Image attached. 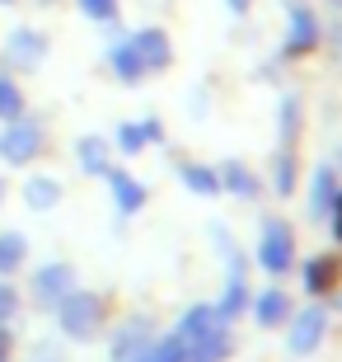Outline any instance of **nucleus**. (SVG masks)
I'll list each match as a JSON object with an SVG mask.
<instances>
[{
    "instance_id": "nucleus-1",
    "label": "nucleus",
    "mask_w": 342,
    "mask_h": 362,
    "mask_svg": "<svg viewBox=\"0 0 342 362\" xmlns=\"http://www.w3.org/2000/svg\"><path fill=\"white\" fill-rule=\"evenodd\" d=\"M56 325H61V334H66L71 344H90V339L104 329V296L75 287V292L56 306Z\"/></svg>"
},
{
    "instance_id": "nucleus-2",
    "label": "nucleus",
    "mask_w": 342,
    "mask_h": 362,
    "mask_svg": "<svg viewBox=\"0 0 342 362\" xmlns=\"http://www.w3.org/2000/svg\"><path fill=\"white\" fill-rule=\"evenodd\" d=\"M258 269L281 278V273L295 269V230L281 221V216H267L263 235H258Z\"/></svg>"
},
{
    "instance_id": "nucleus-3",
    "label": "nucleus",
    "mask_w": 342,
    "mask_h": 362,
    "mask_svg": "<svg viewBox=\"0 0 342 362\" xmlns=\"http://www.w3.org/2000/svg\"><path fill=\"white\" fill-rule=\"evenodd\" d=\"M47 151V136H42V122L33 118H14L0 127V160L10 165H33Z\"/></svg>"
},
{
    "instance_id": "nucleus-4",
    "label": "nucleus",
    "mask_w": 342,
    "mask_h": 362,
    "mask_svg": "<svg viewBox=\"0 0 342 362\" xmlns=\"http://www.w3.org/2000/svg\"><path fill=\"white\" fill-rule=\"evenodd\" d=\"M80 287V273H75V264H66V259H52V264H42L38 273H33V301H38L42 310H56L61 301H66L71 292Z\"/></svg>"
},
{
    "instance_id": "nucleus-5",
    "label": "nucleus",
    "mask_w": 342,
    "mask_h": 362,
    "mask_svg": "<svg viewBox=\"0 0 342 362\" xmlns=\"http://www.w3.org/2000/svg\"><path fill=\"white\" fill-rule=\"evenodd\" d=\"M249 306V269H244V255L235 245H225V296L216 301V315L225 325H235Z\"/></svg>"
},
{
    "instance_id": "nucleus-6",
    "label": "nucleus",
    "mask_w": 342,
    "mask_h": 362,
    "mask_svg": "<svg viewBox=\"0 0 342 362\" xmlns=\"http://www.w3.org/2000/svg\"><path fill=\"white\" fill-rule=\"evenodd\" d=\"M324 334H329V310L324 306H310L305 310H291V334H286V344H291V353H314L319 344H324Z\"/></svg>"
},
{
    "instance_id": "nucleus-7",
    "label": "nucleus",
    "mask_w": 342,
    "mask_h": 362,
    "mask_svg": "<svg viewBox=\"0 0 342 362\" xmlns=\"http://www.w3.org/2000/svg\"><path fill=\"white\" fill-rule=\"evenodd\" d=\"M291 28H286V57H310L319 47V38H324V28H319V14L310 10V5H300V0H291Z\"/></svg>"
},
{
    "instance_id": "nucleus-8",
    "label": "nucleus",
    "mask_w": 342,
    "mask_h": 362,
    "mask_svg": "<svg viewBox=\"0 0 342 362\" xmlns=\"http://www.w3.org/2000/svg\"><path fill=\"white\" fill-rule=\"evenodd\" d=\"M5 57H10L14 71H38L42 57H47V33H42V28H33V24L14 28L10 42H5Z\"/></svg>"
},
{
    "instance_id": "nucleus-9",
    "label": "nucleus",
    "mask_w": 342,
    "mask_h": 362,
    "mask_svg": "<svg viewBox=\"0 0 342 362\" xmlns=\"http://www.w3.org/2000/svg\"><path fill=\"white\" fill-rule=\"evenodd\" d=\"M221 329H230V325L216 315V306L197 301V306H188V310H183V320H178V329H173V334L183 339V349L193 353L197 344H207V339H211V334H221Z\"/></svg>"
},
{
    "instance_id": "nucleus-10",
    "label": "nucleus",
    "mask_w": 342,
    "mask_h": 362,
    "mask_svg": "<svg viewBox=\"0 0 342 362\" xmlns=\"http://www.w3.org/2000/svg\"><path fill=\"white\" fill-rule=\"evenodd\" d=\"M132 47H136V57L145 62V76H155V71H169V62H173V42H169V33L164 28H136L132 33Z\"/></svg>"
},
{
    "instance_id": "nucleus-11",
    "label": "nucleus",
    "mask_w": 342,
    "mask_h": 362,
    "mask_svg": "<svg viewBox=\"0 0 342 362\" xmlns=\"http://www.w3.org/2000/svg\"><path fill=\"white\" fill-rule=\"evenodd\" d=\"M104 179H108V193H113V202H118V212H122V216H136L145 202H150L145 184H141V179H132L127 170H108Z\"/></svg>"
},
{
    "instance_id": "nucleus-12",
    "label": "nucleus",
    "mask_w": 342,
    "mask_h": 362,
    "mask_svg": "<svg viewBox=\"0 0 342 362\" xmlns=\"http://www.w3.org/2000/svg\"><path fill=\"white\" fill-rule=\"evenodd\" d=\"M216 179H221V193H235V198H244V202L263 198V184H258V175H253L244 160H225V165H216Z\"/></svg>"
},
{
    "instance_id": "nucleus-13",
    "label": "nucleus",
    "mask_w": 342,
    "mask_h": 362,
    "mask_svg": "<svg viewBox=\"0 0 342 362\" xmlns=\"http://www.w3.org/2000/svg\"><path fill=\"white\" fill-rule=\"evenodd\" d=\"M141 349H150V320H145V315H132V320H122L118 334H113V362H132Z\"/></svg>"
},
{
    "instance_id": "nucleus-14",
    "label": "nucleus",
    "mask_w": 342,
    "mask_h": 362,
    "mask_svg": "<svg viewBox=\"0 0 342 362\" xmlns=\"http://www.w3.org/2000/svg\"><path fill=\"white\" fill-rule=\"evenodd\" d=\"M164 136V127H159V118H141V122H122L118 136H113V146L122 151V156H141L150 141H159Z\"/></svg>"
},
{
    "instance_id": "nucleus-15",
    "label": "nucleus",
    "mask_w": 342,
    "mask_h": 362,
    "mask_svg": "<svg viewBox=\"0 0 342 362\" xmlns=\"http://www.w3.org/2000/svg\"><path fill=\"white\" fill-rule=\"evenodd\" d=\"M338 278H342L338 255H314L310 264H305V292H310V296H329V292H338Z\"/></svg>"
},
{
    "instance_id": "nucleus-16",
    "label": "nucleus",
    "mask_w": 342,
    "mask_h": 362,
    "mask_svg": "<svg viewBox=\"0 0 342 362\" xmlns=\"http://www.w3.org/2000/svg\"><path fill=\"white\" fill-rule=\"evenodd\" d=\"M333 202H338V175H333V165H319L314 179H310V216L329 221Z\"/></svg>"
},
{
    "instance_id": "nucleus-17",
    "label": "nucleus",
    "mask_w": 342,
    "mask_h": 362,
    "mask_svg": "<svg viewBox=\"0 0 342 362\" xmlns=\"http://www.w3.org/2000/svg\"><path fill=\"white\" fill-rule=\"evenodd\" d=\"M75 165L85 170V175L104 179L108 170H113V151H108L104 136H80V141H75Z\"/></svg>"
},
{
    "instance_id": "nucleus-18",
    "label": "nucleus",
    "mask_w": 342,
    "mask_h": 362,
    "mask_svg": "<svg viewBox=\"0 0 342 362\" xmlns=\"http://www.w3.org/2000/svg\"><path fill=\"white\" fill-rule=\"evenodd\" d=\"M108 66H113V76H118L122 85H141V81H145V62L136 57L132 38L113 42V52H108Z\"/></svg>"
},
{
    "instance_id": "nucleus-19",
    "label": "nucleus",
    "mask_w": 342,
    "mask_h": 362,
    "mask_svg": "<svg viewBox=\"0 0 342 362\" xmlns=\"http://www.w3.org/2000/svg\"><path fill=\"white\" fill-rule=\"evenodd\" d=\"M24 202H28V212H52L56 202H61V184L52 175H28L24 179Z\"/></svg>"
},
{
    "instance_id": "nucleus-20",
    "label": "nucleus",
    "mask_w": 342,
    "mask_h": 362,
    "mask_svg": "<svg viewBox=\"0 0 342 362\" xmlns=\"http://www.w3.org/2000/svg\"><path fill=\"white\" fill-rule=\"evenodd\" d=\"M253 315H258V325H263V329L286 325V320H291V296L281 292V287H267V292H258V306H253Z\"/></svg>"
},
{
    "instance_id": "nucleus-21",
    "label": "nucleus",
    "mask_w": 342,
    "mask_h": 362,
    "mask_svg": "<svg viewBox=\"0 0 342 362\" xmlns=\"http://www.w3.org/2000/svg\"><path fill=\"white\" fill-rule=\"evenodd\" d=\"M276 136H281V141H276V146H300V99H295V94H286V99H281V104H276Z\"/></svg>"
},
{
    "instance_id": "nucleus-22",
    "label": "nucleus",
    "mask_w": 342,
    "mask_h": 362,
    "mask_svg": "<svg viewBox=\"0 0 342 362\" xmlns=\"http://www.w3.org/2000/svg\"><path fill=\"white\" fill-rule=\"evenodd\" d=\"M295 179H300V156H295L291 146H276V160H272V188H276V198L295 193Z\"/></svg>"
},
{
    "instance_id": "nucleus-23",
    "label": "nucleus",
    "mask_w": 342,
    "mask_h": 362,
    "mask_svg": "<svg viewBox=\"0 0 342 362\" xmlns=\"http://www.w3.org/2000/svg\"><path fill=\"white\" fill-rule=\"evenodd\" d=\"M178 179H183L188 193H202V198H216V193H221L216 165H178Z\"/></svg>"
},
{
    "instance_id": "nucleus-24",
    "label": "nucleus",
    "mask_w": 342,
    "mask_h": 362,
    "mask_svg": "<svg viewBox=\"0 0 342 362\" xmlns=\"http://www.w3.org/2000/svg\"><path fill=\"white\" fill-rule=\"evenodd\" d=\"M28 259V235H19V230H0V278L14 269H24Z\"/></svg>"
},
{
    "instance_id": "nucleus-25",
    "label": "nucleus",
    "mask_w": 342,
    "mask_h": 362,
    "mask_svg": "<svg viewBox=\"0 0 342 362\" xmlns=\"http://www.w3.org/2000/svg\"><path fill=\"white\" fill-rule=\"evenodd\" d=\"M24 118V90L14 76H0V122H14Z\"/></svg>"
},
{
    "instance_id": "nucleus-26",
    "label": "nucleus",
    "mask_w": 342,
    "mask_h": 362,
    "mask_svg": "<svg viewBox=\"0 0 342 362\" xmlns=\"http://www.w3.org/2000/svg\"><path fill=\"white\" fill-rule=\"evenodd\" d=\"M150 362H188V349L178 334H164V339H150Z\"/></svg>"
},
{
    "instance_id": "nucleus-27",
    "label": "nucleus",
    "mask_w": 342,
    "mask_h": 362,
    "mask_svg": "<svg viewBox=\"0 0 342 362\" xmlns=\"http://www.w3.org/2000/svg\"><path fill=\"white\" fill-rule=\"evenodd\" d=\"M85 19H99V24H113L118 19V0H75Z\"/></svg>"
},
{
    "instance_id": "nucleus-28",
    "label": "nucleus",
    "mask_w": 342,
    "mask_h": 362,
    "mask_svg": "<svg viewBox=\"0 0 342 362\" xmlns=\"http://www.w3.org/2000/svg\"><path fill=\"white\" fill-rule=\"evenodd\" d=\"M19 315V292H14V282L0 278V325H10Z\"/></svg>"
},
{
    "instance_id": "nucleus-29",
    "label": "nucleus",
    "mask_w": 342,
    "mask_h": 362,
    "mask_svg": "<svg viewBox=\"0 0 342 362\" xmlns=\"http://www.w3.org/2000/svg\"><path fill=\"white\" fill-rule=\"evenodd\" d=\"M28 362H66V353H61V349H52V344L42 339V344H33V353H28Z\"/></svg>"
},
{
    "instance_id": "nucleus-30",
    "label": "nucleus",
    "mask_w": 342,
    "mask_h": 362,
    "mask_svg": "<svg viewBox=\"0 0 342 362\" xmlns=\"http://www.w3.org/2000/svg\"><path fill=\"white\" fill-rule=\"evenodd\" d=\"M10 349H14V334L0 325V362H10Z\"/></svg>"
},
{
    "instance_id": "nucleus-31",
    "label": "nucleus",
    "mask_w": 342,
    "mask_h": 362,
    "mask_svg": "<svg viewBox=\"0 0 342 362\" xmlns=\"http://www.w3.org/2000/svg\"><path fill=\"white\" fill-rule=\"evenodd\" d=\"M225 5H230L235 14H249V10H253V0H225Z\"/></svg>"
},
{
    "instance_id": "nucleus-32",
    "label": "nucleus",
    "mask_w": 342,
    "mask_h": 362,
    "mask_svg": "<svg viewBox=\"0 0 342 362\" xmlns=\"http://www.w3.org/2000/svg\"><path fill=\"white\" fill-rule=\"evenodd\" d=\"M132 362H150V349H141V353H136V358Z\"/></svg>"
},
{
    "instance_id": "nucleus-33",
    "label": "nucleus",
    "mask_w": 342,
    "mask_h": 362,
    "mask_svg": "<svg viewBox=\"0 0 342 362\" xmlns=\"http://www.w3.org/2000/svg\"><path fill=\"white\" fill-rule=\"evenodd\" d=\"M0 202H5V179H0Z\"/></svg>"
},
{
    "instance_id": "nucleus-34",
    "label": "nucleus",
    "mask_w": 342,
    "mask_h": 362,
    "mask_svg": "<svg viewBox=\"0 0 342 362\" xmlns=\"http://www.w3.org/2000/svg\"><path fill=\"white\" fill-rule=\"evenodd\" d=\"M42 5H52V0H42Z\"/></svg>"
},
{
    "instance_id": "nucleus-35",
    "label": "nucleus",
    "mask_w": 342,
    "mask_h": 362,
    "mask_svg": "<svg viewBox=\"0 0 342 362\" xmlns=\"http://www.w3.org/2000/svg\"><path fill=\"white\" fill-rule=\"evenodd\" d=\"M0 5H10V0H0Z\"/></svg>"
}]
</instances>
